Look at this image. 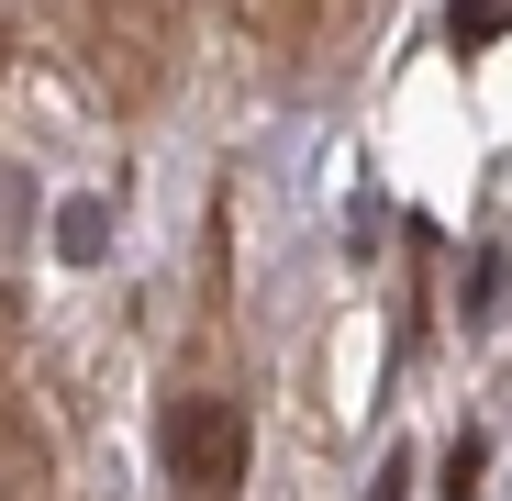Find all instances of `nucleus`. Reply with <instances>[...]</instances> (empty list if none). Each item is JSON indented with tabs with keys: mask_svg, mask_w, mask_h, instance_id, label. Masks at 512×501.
Wrapping results in <instances>:
<instances>
[{
	"mask_svg": "<svg viewBox=\"0 0 512 501\" xmlns=\"http://www.w3.org/2000/svg\"><path fill=\"white\" fill-rule=\"evenodd\" d=\"M156 446H167V479L179 490H234L245 479V412L223 390H179L167 424H156Z\"/></svg>",
	"mask_w": 512,
	"mask_h": 501,
	"instance_id": "1",
	"label": "nucleus"
},
{
	"mask_svg": "<svg viewBox=\"0 0 512 501\" xmlns=\"http://www.w3.org/2000/svg\"><path fill=\"white\" fill-rule=\"evenodd\" d=\"M56 245H67L78 268H90L101 245H112V212H101V201H67V223H56Z\"/></svg>",
	"mask_w": 512,
	"mask_h": 501,
	"instance_id": "2",
	"label": "nucleus"
},
{
	"mask_svg": "<svg viewBox=\"0 0 512 501\" xmlns=\"http://www.w3.org/2000/svg\"><path fill=\"white\" fill-rule=\"evenodd\" d=\"M446 23H457V45H479L490 23H512V0H457V12H446Z\"/></svg>",
	"mask_w": 512,
	"mask_h": 501,
	"instance_id": "3",
	"label": "nucleus"
},
{
	"mask_svg": "<svg viewBox=\"0 0 512 501\" xmlns=\"http://www.w3.org/2000/svg\"><path fill=\"white\" fill-rule=\"evenodd\" d=\"M479 468H490V446H479V435H457V457H446V490L468 501V490H479Z\"/></svg>",
	"mask_w": 512,
	"mask_h": 501,
	"instance_id": "4",
	"label": "nucleus"
},
{
	"mask_svg": "<svg viewBox=\"0 0 512 501\" xmlns=\"http://www.w3.org/2000/svg\"><path fill=\"white\" fill-rule=\"evenodd\" d=\"M401 490H412V457H379V490L368 501H401Z\"/></svg>",
	"mask_w": 512,
	"mask_h": 501,
	"instance_id": "5",
	"label": "nucleus"
}]
</instances>
